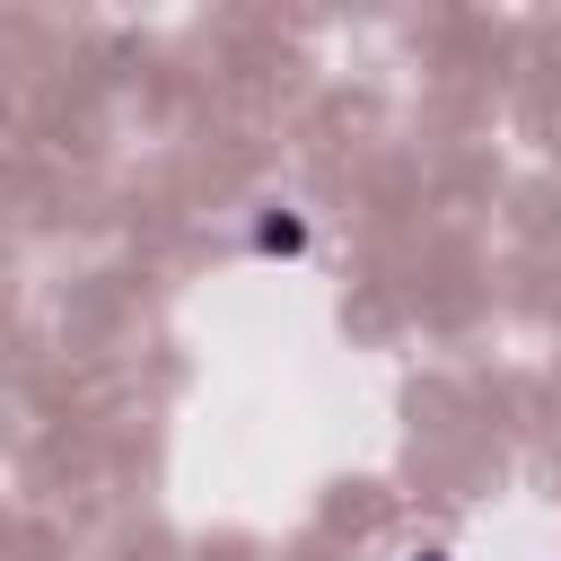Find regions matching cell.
I'll list each match as a JSON object with an SVG mask.
<instances>
[{
  "label": "cell",
  "instance_id": "cell-1",
  "mask_svg": "<svg viewBox=\"0 0 561 561\" xmlns=\"http://www.w3.org/2000/svg\"><path fill=\"white\" fill-rule=\"evenodd\" d=\"M254 245H263V254H298V245H307V219H289V210H280V219H263V228H254Z\"/></svg>",
  "mask_w": 561,
  "mask_h": 561
}]
</instances>
